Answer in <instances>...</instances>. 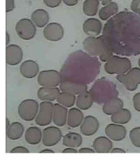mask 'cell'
Listing matches in <instances>:
<instances>
[{"mask_svg": "<svg viewBox=\"0 0 140 159\" xmlns=\"http://www.w3.org/2000/svg\"><path fill=\"white\" fill-rule=\"evenodd\" d=\"M106 44L113 53L131 57L140 54V16L123 11L109 19L103 28Z\"/></svg>", "mask_w": 140, "mask_h": 159, "instance_id": "6da1fadb", "label": "cell"}, {"mask_svg": "<svg viewBox=\"0 0 140 159\" xmlns=\"http://www.w3.org/2000/svg\"><path fill=\"white\" fill-rule=\"evenodd\" d=\"M100 67L101 63L97 57L78 50L68 57L60 73L62 80L88 84L98 76Z\"/></svg>", "mask_w": 140, "mask_h": 159, "instance_id": "7a4b0ae2", "label": "cell"}, {"mask_svg": "<svg viewBox=\"0 0 140 159\" xmlns=\"http://www.w3.org/2000/svg\"><path fill=\"white\" fill-rule=\"evenodd\" d=\"M89 92L92 95L94 102L98 104L105 103L107 101L118 97L119 95L115 84L104 77L97 80Z\"/></svg>", "mask_w": 140, "mask_h": 159, "instance_id": "3957f363", "label": "cell"}, {"mask_svg": "<svg viewBox=\"0 0 140 159\" xmlns=\"http://www.w3.org/2000/svg\"><path fill=\"white\" fill-rule=\"evenodd\" d=\"M84 50L90 56L99 57L102 62H106L113 56V52L107 47L102 35L88 37L83 42Z\"/></svg>", "mask_w": 140, "mask_h": 159, "instance_id": "277c9868", "label": "cell"}, {"mask_svg": "<svg viewBox=\"0 0 140 159\" xmlns=\"http://www.w3.org/2000/svg\"><path fill=\"white\" fill-rule=\"evenodd\" d=\"M132 68L129 59L125 57L113 55L104 65L106 72L110 75L125 74Z\"/></svg>", "mask_w": 140, "mask_h": 159, "instance_id": "5b68a950", "label": "cell"}, {"mask_svg": "<svg viewBox=\"0 0 140 159\" xmlns=\"http://www.w3.org/2000/svg\"><path fill=\"white\" fill-rule=\"evenodd\" d=\"M40 105L34 99H26L22 101L18 107V114L22 119L31 121L35 119Z\"/></svg>", "mask_w": 140, "mask_h": 159, "instance_id": "8992f818", "label": "cell"}, {"mask_svg": "<svg viewBox=\"0 0 140 159\" xmlns=\"http://www.w3.org/2000/svg\"><path fill=\"white\" fill-rule=\"evenodd\" d=\"M116 79L128 91L136 90L140 84V68H131L125 74L117 75Z\"/></svg>", "mask_w": 140, "mask_h": 159, "instance_id": "52a82bcc", "label": "cell"}, {"mask_svg": "<svg viewBox=\"0 0 140 159\" xmlns=\"http://www.w3.org/2000/svg\"><path fill=\"white\" fill-rule=\"evenodd\" d=\"M62 80L61 73L54 70L41 71L37 78L38 84L43 87H57Z\"/></svg>", "mask_w": 140, "mask_h": 159, "instance_id": "ba28073f", "label": "cell"}, {"mask_svg": "<svg viewBox=\"0 0 140 159\" xmlns=\"http://www.w3.org/2000/svg\"><path fill=\"white\" fill-rule=\"evenodd\" d=\"M15 31L20 39L29 40L34 38L37 33L36 25L28 18H22L17 22Z\"/></svg>", "mask_w": 140, "mask_h": 159, "instance_id": "9c48e42d", "label": "cell"}, {"mask_svg": "<svg viewBox=\"0 0 140 159\" xmlns=\"http://www.w3.org/2000/svg\"><path fill=\"white\" fill-rule=\"evenodd\" d=\"M53 105L51 102L43 101L40 102L39 111L35 119V122L37 125L44 127L52 122Z\"/></svg>", "mask_w": 140, "mask_h": 159, "instance_id": "30bf717a", "label": "cell"}, {"mask_svg": "<svg viewBox=\"0 0 140 159\" xmlns=\"http://www.w3.org/2000/svg\"><path fill=\"white\" fill-rule=\"evenodd\" d=\"M42 143L45 146H54L63 137L62 131L56 126H49L43 130Z\"/></svg>", "mask_w": 140, "mask_h": 159, "instance_id": "8fae6325", "label": "cell"}, {"mask_svg": "<svg viewBox=\"0 0 140 159\" xmlns=\"http://www.w3.org/2000/svg\"><path fill=\"white\" fill-rule=\"evenodd\" d=\"M43 35L49 41H60L64 35V28L59 23H50L44 27L43 30Z\"/></svg>", "mask_w": 140, "mask_h": 159, "instance_id": "7c38bea8", "label": "cell"}, {"mask_svg": "<svg viewBox=\"0 0 140 159\" xmlns=\"http://www.w3.org/2000/svg\"><path fill=\"white\" fill-rule=\"evenodd\" d=\"M6 56L7 64L15 66L21 62L23 58V52L20 46L13 44L7 46Z\"/></svg>", "mask_w": 140, "mask_h": 159, "instance_id": "4fadbf2b", "label": "cell"}, {"mask_svg": "<svg viewBox=\"0 0 140 159\" xmlns=\"http://www.w3.org/2000/svg\"><path fill=\"white\" fill-rule=\"evenodd\" d=\"M105 134L111 141H120L125 139L127 130L123 125L114 123L107 125L105 129Z\"/></svg>", "mask_w": 140, "mask_h": 159, "instance_id": "5bb4252c", "label": "cell"}, {"mask_svg": "<svg viewBox=\"0 0 140 159\" xmlns=\"http://www.w3.org/2000/svg\"><path fill=\"white\" fill-rule=\"evenodd\" d=\"M100 125L97 118L92 116L84 118L80 126V131L86 136H91L95 134L99 129Z\"/></svg>", "mask_w": 140, "mask_h": 159, "instance_id": "9a60e30c", "label": "cell"}, {"mask_svg": "<svg viewBox=\"0 0 140 159\" xmlns=\"http://www.w3.org/2000/svg\"><path fill=\"white\" fill-rule=\"evenodd\" d=\"M83 29L84 33L88 37H96L102 30V23L98 19L88 18L83 24Z\"/></svg>", "mask_w": 140, "mask_h": 159, "instance_id": "2e32d148", "label": "cell"}, {"mask_svg": "<svg viewBox=\"0 0 140 159\" xmlns=\"http://www.w3.org/2000/svg\"><path fill=\"white\" fill-rule=\"evenodd\" d=\"M20 74L25 78H34L39 74L40 67L39 65L33 60H25L20 66Z\"/></svg>", "mask_w": 140, "mask_h": 159, "instance_id": "e0dca14e", "label": "cell"}, {"mask_svg": "<svg viewBox=\"0 0 140 159\" xmlns=\"http://www.w3.org/2000/svg\"><path fill=\"white\" fill-rule=\"evenodd\" d=\"M67 107L57 103L53 105L52 122L58 127H63L67 123Z\"/></svg>", "mask_w": 140, "mask_h": 159, "instance_id": "ac0fdd59", "label": "cell"}, {"mask_svg": "<svg viewBox=\"0 0 140 159\" xmlns=\"http://www.w3.org/2000/svg\"><path fill=\"white\" fill-rule=\"evenodd\" d=\"M59 88L61 92H68L75 95H79L88 91L87 84L66 80L61 81Z\"/></svg>", "mask_w": 140, "mask_h": 159, "instance_id": "d6986e66", "label": "cell"}, {"mask_svg": "<svg viewBox=\"0 0 140 159\" xmlns=\"http://www.w3.org/2000/svg\"><path fill=\"white\" fill-rule=\"evenodd\" d=\"M92 147L96 153H109L113 148V143L107 136H101L94 140Z\"/></svg>", "mask_w": 140, "mask_h": 159, "instance_id": "ffe728a7", "label": "cell"}, {"mask_svg": "<svg viewBox=\"0 0 140 159\" xmlns=\"http://www.w3.org/2000/svg\"><path fill=\"white\" fill-rule=\"evenodd\" d=\"M61 90L58 88L42 87L37 92L38 98L41 101L52 102L56 100Z\"/></svg>", "mask_w": 140, "mask_h": 159, "instance_id": "44dd1931", "label": "cell"}, {"mask_svg": "<svg viewBox=\"0 0 140 159\" xmlns=\"http://www.w3.org/2000/svg\"><path fill=\"white\" fill-rule=\"evenodd\" d=\"M123 101L118 97L113 98L103 104L102 111L108 116H112L123 108Z\"/></svg>", "mask_w": 140, "mask_h": 159, "instance_id": "7402d4cb", "label": "cell"}, {"mask_svg": "<svg viewBox=\"0 0 140 159\" xmlns=\"http://www.w3.org/2000/svg\"><path fill=\"white\" fill-rule=\"evenodd\" d=\"M84 118V114L81 110L78 107H72L68 112L67 125L71 128H77L81 125Z\"/></svg>", "mask_w": 140, "mask_h": 159, "instance_id": "603a6c76", "label": "cell"}, {"mask_svg": "<svg viewBox=\"0 0 140 159\" xmlns=\"http://www.w3.org/2000/svg\"><path fill=\"white\" fill-rule=\"evenodd\" d=\"M31 20L39 28H43L48 25L50 16L47 11L43 9H38L34 11L31 16Z\"/></svg>", "mask_w": 140, "mask_h": 159, "instance_id": "cb8c5ba5", "label": "cell"}, {"mask_svg": "<svg viewBox=\"0 0 140 159\" xmlns=\"http://www.w3.org/2000/svg\"><path fill=\"white\" fill-rule=\"evenodd\" d=\"M43 132L40 128L35 126L29 127L25 133V140L30 145H37L42 140Z\"/></svg>", "mask_w": 140, "mask_h": 159, "instance_id": "d4e9b609", "label": "cell"}, {"mask_svg": "<svg viewBox=\"0 0 140 159\" xmlns=\"http://www.w3.org/2000/svg\"><path fill=\"white\" fill-rule=\"evenodd\" d=\"M92 95L89 91H86L78 95L75 105L81 110H87L91 108L93 103Z\"/></svg>", "mask_w": 140, "mask_h": 159, "instance_id": "484cf974", "label": "cell"}, {"mask_svg": "<svg viewBox=\"0 0 140 159\" xmlns=\"http://www.w3.org/2000/svg\"><path fill=\"white\" fill-rule=\"evenodd\" d=\"M25 128L21 123L15 121L11 124L6 129V135L8 139L12 141L18 140L24 134Z\"/></svg>", "mask_w": 140, "mask_h": 159, "instance_id": "4316f807", "label": "cell"}, {"mask_svg": "<svg viewBox=\"0 0 140 159\" xmlns=\"http://www.w3.org/2000/svg\"><path fill=\"white\" fill-rule=\"evenodd\" d=\"M82 136L75 132H70L63 137V144L69 148H79L83 143Z\"/></svg>", "mask_w": 140, "mask_h": 159, "instance_id": "83f0119b", "label": "cell"}, {"mask_svg": "<svg viewBox=\"0 0 140 159\" xmlns=\"http://www.w3.org/2000/svg\"><path fill=\"white\" fill-rule=\"evenodd\" d=\"M132 116V113L129 109L122 108L119 111L111 116V120L114 123L124 125L129 122Z\"/></svg>", "mask_w": 140, "mask_h": 159, "instance_id": "f1b7e54d", "label": "cell"}, {"mask_svg": "<svg viewBox=\"0 0 140 159\" xmlns=\"http://www.w3.org/2000/svg\"><path fill=\"white\" fill-rule=\"evenodd\" d=\"M119 11L118 4L115 2H111L100 9L98 12L99 18L102 20H106L110 17L116 15Z\"/></svg>", "mask_w": 140, "mask_h": 159, "instance_id": "f546056e", "label": "cell"}, {"mask_svg": "<svg viewBox=\"0 0 140 159\" xmlns=\"http://www.w3.org/2000/svg\"><path fill=\"white\" fill-rule=\"evenodd\" d=\"M76 99V96L74 94L68 92H62L59 94L56 100L57 103L62 106L70 108L75 105Z\"/></svg>", "mask_w": 140, "mask_h": 159, "instance_id": "4dcf8cb0", "label": "cell"}, {"mask_svg": "<svg viewBox=\"0 0 140 159\" xmlns=\"http://www.w3.org/2000/svg\"><path fill=\"white\" fill-rule=\"evenodd\" d=\"M99 0H85L83 4V11L89 17L95 16L98 12Z\"/></svg>", "mask_w": 140, "mask_h": 159, "instance_id": "1f68e13d", "label": "cell"}, {"mask_svg": "<svg viewBox=\"0 0 140 159\" xmlns=\"http://www.w3.org/2000/svg\"><path fill=\"white\" fill-rule=\"evenodd\" d=\"M129 137L132 144L136 148H140V127H136L130 130Z\"/></svg>", "mask_w": 140, "mask_h": 159, "instance_id": "d6a6232c", "label": "cell"}, {"mask_svg": "<svg viewBox=\"0 0 140 159\" xmlns=\"http://www.w3.org/2000/svg\"><path fill=\"white\" fill-rule=\"evenodd\" d=\"M130 7L133 12L140 16V0H133Z\"/></svg>", "mask_w": 140, "mask_h": 159, "instance_id": "836d02e7", "label": "cell"}, {"mask_svg": "<svg viewBox=\"0 0 140 159\" xmlns=\"http://www.w3.org/2000/svg\"><path fill=\"white\" fill-rule=\"evenodd\" d=\"M43 2L48 7L55 8L61 4L62 0H43Z\"/></svg>", "mask_w": 140, "mask_h": 159, "instance_id": "e575fe53", "label": "cell"}, {"mask_svg": "<svg viewBox=\"0 0 140 159\" xmlns=\"http://www.w3.org/2000/svg\"><path fill=\"white\" fill-rule=\"evenodd\" d=\"M132 101L134 109L140 112V92L137 93L134 95Z\"/></svg>", "mask_w": 140, "mask_h": 159, "instance_id": "d590c367", "label": "cell"}, {"mask_svg": "<svg viewBox=\"0 0 140 159\" xmlns=\"http://www.w3.org/2000/svg\"><path fill=\"white\" fill-rule=\"evenodd\" d=\"M10 153H29L28 149L22 146H18L12 149L10 152Z\"/></svg>", "mask_w": 140, "mask_h": 159, "instance_id": "8d00e7d4", "label": "cell"}, {"mask_svg": "<svg viewBox=\"0 0 140 159\" xmlns=\"http://www.w3.org/2000/svg\"><path fill=\"white\" fill-rule=\"evenodd\" d=\"M15 7L14 0H6V13L10 12L14 10Z\"/></svg>", "mask_w": 140, "mask_h": 159, "instance_id": "74e56055", "label": "cell"}, {"mask_svg": "<svg viewBox=\"0 0 140 159\" xmlns=\"http://www.w3.org/2000/svg\"><path fill=\"white\" fill-rule=\"evenodd\" d=\"M79 153H96L93 149L89 148H82L78 151Z\"/></svg>", "mask_w": 140, "mask_h": 159, "instance_id": "f35d334b", "label": "cell"}, {"mask_svg": "<svg viewBox=\"0 0 140 159\" xmlns=\"http://www.w3.org/2000/svg\"><path fill=\"white\" fill-rule=\"evenodd\" d=\"M63 3L68 6H74L78 4V0H63Z\"/></svg>", "mask_w": 140, "mask_h": 159, "instance_id": "ab89813d", "label": "cell"}, {"mask_svg": "<svg viewBox=\"0 0 140 159\" xmlns=\"http://www.w3.org/2000/svg\"><path fill=\"white\" fill-rule=\"evenodd\" d=\"M62 153H78V151H77L76 149H74V148H69L68 147L64 149L62 151Z\"/></svg>", "mask_w": 140, "mask_h": 159, "instance_id": "60d3db41", "label": "cell"}, {"mask_svg": "<svg viewBox=\"0 0 140 159\" xmlns=\"http://www.w3.org/2000/svg\"><path fill=\"white\" fill-rule=\"evenodd\" d=\"M111 153H125V150L119 148H113L111 149Z\"/></svg>", "mask_w": 140, "mask_h": 159, "instance_id": "b9f144b4", "label": "cell"}, {"mask_svg": "<svg viewBox=\"0 0 140 159\" xmlns=\"http://www.w3.org/2000/svg\"><path fill=\"white\" fill-rule=\"evenodd\" d=\"M40 153H55V151L50 149H45L40 151Z\"/></svg>", "mask_w": 140, "mask_h": 159, "instance_id": "7bdbcfd3", "label": "cell"}, {"mask_svg": "<svg viewBox=\"0 0 140 159\" xmlns=\"http://www.w3.org/2000/svg\"><path fill=\"white\" fill-rule=\"evenodd\" d=\"M10 42V36L7 31L6 32V45L7 46Z\"/></svg>", "mask_w": 140, "mask_h": 159, "instance_id": "ee69618b", "label": "cell"}, {"mask_svg": "<svg viewBox=\"0 0 140 159\" xmlns=\"http://www.w3.org/2000/svg\"><path fill=\"white\" fill-rule=\"evenodd\" d=\"M99 1L102 2V4L103 5L106 6L110 2H112V1H113V0H99Z\"/></svg>", "mask_w": 140, "mask_h": 159, "instance_id": "f6af8a7d", "label": "cell"}, {"mask_svg": "<svg viewBox=\"0 0 140 159\" xmlns=\"http://www.w3.org/2000/svg\"><path fill=\"white\" fill-rule=\"evenodd\" d=\"M6 129H7V128H9L11 124L10 122V120H9V119L7 118H6Z\"/></svg>", "mask_w": 140, "mask_h": 159, "instance_id": "bcb514c9", "label": "cell"}, {"mask_svg": "<svg viewBox=\"0 0 140 159\" xmlns=\"http://www.w3.org/2000/svg\"><path fill=\"white\" fill-rule=\"evenodd\" d=\"M138 64L140 68V58H139V60H138Z\"/></svg>", "mask_w": 140, "mask_h": 159, "instance_id": "7dc6e473", "label": "cell"}, {"mask_svg": "<svg viewBox=\"0 0 140 159\" xmlns=\"http://www.w3.org/2000/svg\"><path fill=\"white\" fill-rule=\"evenodd\" d=\"M80 1H82V0H80Z\"/></svg>", "mask_w": 140, "mask_h": 159, "instance_id": "c3c4849f", "label": "cell"}]
</instances>
